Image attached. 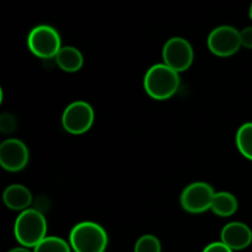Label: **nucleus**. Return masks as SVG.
<instances>
[{"instance_id": "f257e3e1", "label": "nucleus", "mask_w": 252, "mask_h": 252, "mask_svg": "<svg viewBox=\"0 0 252 252\" xmlns=\"http://www.w3.org/2000/svg\"><path fill=\"white\" fill-rule=\"evenodd\" d=\"M144 90L152 98L164 101L171 98L180 88V75L165 63L154 64L144 76Z\"/></svg>"}, {"instance_id": "f03ea898", "label": "nucleus", "mask_w": 252, "mask_h": 252, "mask_svg": "<svg viewBox=\"0 0 252 252\" xmlns=\"http://www.w3.org/2000/svg\"><path fill=\"white\" fill-rule=\"evenodd\" d=\"M14 234L20 245L34 249L47 236L46 218L37 209H26L15 220Z\"/></svg>"}, {"instance_id": "7ed1b4c3", "label": "nucleus", "mask_w": 252, "mask_h": 252, "mask_svg": "<svg viewBox=\"0 0 252 252\" xmlns=\"http://www.w3.org/2000/svg\"><path fill=\"white\" fill-rule=\"evenodd\" d=\"M69 244L74 252H106L108 235L95 221H81L71 229Z\"/></svg>"}, {"instance_id": "20e7f679", "label": "nucleus", "mask_w": 252, "mask_h": 252, "mask_svg": "<svg viewBox=\"0 0 252 252\" xmlns=\"http://www.w3.org/2000/svg\"><path fill=\"white\" fill-rule=\"evenodd\" d=\"M27 47L38 58H56L62 49V39L56 29L48 25H39L33 27L29 33Z\"/></svg>"}, {"instance_id": "39448f33", "label": "nucleus", "mask_w": 252, "mask_h": 252, "mask_svg": "<svg viewBox=\"0 0 252 252\" xmlns=\"http://www.w3.org/2000/svg\"><path fill=\"white\" fill-rule=\"evenodd\" d=\"M95 112L90 103L74 101L68 105L62 115V125L68 133L80 135L88 132L94 125Z\"/></svg>"}, {"instance_id": "423d86ee", "label": "nucleus", "mask_w": 252, "mask_h": 252, "mask_svg": "<svg viewBox=\"0 0 252 252\" xmlns=\"http://www.w3.org/2000/svg\"><path fill=\"white\" fill-rule=\"evenodd\" d=\"M207 46L217 57L228 58L234 56L241 47L240 31L228 25L216 27L207 38Z\"/></svg>"}, {"instance_id": "0eeeda50", "label": "nucleus", "mask_w": 252, "mask_h": 252, "mask_svg": "<svg viewBox=\"0 0 252 252\" xmlns=\"http://www.w3.org/2000/svg\"><path fill=\"white\" fill-rule=\"evenodd\" d=\"M194 53L191 43L182 37H172L162 48V63L177 73L187 70L193 63Z\"/></svg>"}, {"instance_id": "6e6552de", "label": "nucleus", "mask_w": 252, "mask_h": 252, "mask_svg": "<svg viewBox=\"0 0 252 252\" xmlns=\"http://www.w3.org/2000/svg\"><path fill=\"white\" fill-rule=\"evenodd\" d=\"M216 196L213 187L207 182H193L189 185L181 193V206L186 212L192 214L204 213L211 209Z\"/></svg>"}, {"instance_id": "1a4fd4ad", "label": "nucleus", "mask_w": 252, "mask_h": 252, "mask_svg": "<svg viewBox=\"0 0 252 252\" xmlns=\"http://www.w3.org/2000/svg\"><path fill=\"white\" fill-rule=\"evenodd\" d=\"M29 159V149L20 139L10 138L0 144V165L6 171H21L27 166Z\"/></svg>"}, {"instance_id": "9d476101", "label": "nucleus", "mask_w": 252, "mask_h": 252, "mask_svg": "<svg viewBox=\"0 0 252 252\" xmlns=\"http://www.w3.org/2000/svg\"><path fill=\"white\" fill-rule=\"evenodd\" d=\"M220 241L233 251L244 250L251 245L252 230L245 223L231 221L221 229Z\"/></svg>"}, {"instance_id": "9b49d317", "label": "nucleus", "mask_w": 252, "mask_h": 252, "mask_svg": "<svg viewBox=\"0 0 252 252\" xmlns=\"http://www.w3.org/2000/svg\"><path fill=\"white\" fill-rule=\"evenodd\" d=\"M2 201L12 211H26L32 203V193L24 185H10L2 193Z\"/></svg>"}, {"instance_id": "f8f14e48", "label": "nucleus", "mask_w": 252, "mask_h": 252, "mask_svg": "<svg viewBox=\"0 0 252 252\" xmlns=\"http://www.w3.org/2000/svg\"><path fill=\"white\" fill-rule=\"evenodd\" d=\"M57 65L66 73H75L80 70L84 64V57L78 48L71 46L62 47L56 56Z\"/></svg>"}, {"instance_id": "ddd939ff", "label": "nucleus", "mask_w": 252, "mask_h": 252, "mask_svg": "<svg viewBox=\"0 0 252 252\" xmlns=\"http://www.w3.org/2000/svg\"><path fill=\"white\" fill-rule=\"evenodd\" d=\"M238 199L230 192H216V196L213 198L211 211L216 216L221 217V218H228V217L234 216L238 211Z\"/></svg>"}, {"instance_id": "4468645a", "label": "nucleus", "mask_w": 252, "mask_h": 252, "mask_svg": "<svg viewBox=\"0 0 252 252\" xmlns=\"http://www.w3.org/2000/svg\"><path fill=\"white\" fill-rule=\"evenodd\" d=\"M235 142L240 154L252 161V122L244 123L239 128L236 132Z\"/></svg>"}, {"instance_id": "2eb2a0df", "label": "nucleus", "mask_w": 252, "mask_h": 252, "mask_svg": "<svg viewBox=\"0 0 252 252\" xmlns=\"http://www.w3.org/2000/svg\"><path fill=\"white\" fill-rule=\"evenodd\" d=\"M33 252H71V246L58 236H46L33 249Z\"/></svg>"}, {"instance_id": "dca6fc26", "label": "nucleus", "mask_w": 252, "mask_h": 252, "mask_svg": "<svg viewBox=\"0 0 252 252\" xmlns=\"http://www.w3.org/2000/svg\"><path fill=\"white\" fill-rule=\"evenodd\" d=\"M134 252H161V244L152 234L140 236L134 245Z\"/></svg>"}, {"instance_id": "f3484780", "label": "nucleus", "mask_w": 252, "mask_h": 252, "mask_svg": "<svg viewBox=\"0 0 252 252\" xmlns=\"http://www.w3.org/2000/svg\"><path fill=\"white\" fill-rule=\"evenodd\" d=\"M16 128V118L10 113H4L0 117V129L2 133H11Z\"/></svg>"}, {"instance_id": "a211bd4d", "label": "nucleus", "mask_w": 252, "mask_h": 252, "mask_svg": "<svg viewBox=\"0 0 252 252\" xmlns=\"http://www.w3.org/2000/svg\"><path fill=\"white\" fill-rule=\"evenodd\" d=\"M202 252H234L231 249H229L228 246L225 245L221 241H216V243H212L209 245H207L204 248V250Z\"/></svg>"}, {"instance_id": "6ab92c4d", "label": "nucleus", "mask_w": 252, "mask_h": 252, "mask_svg": "<svg viewBox=\"0 0 252 252\" xmlns=\"http://www.w3.org/2000/svg\"><path fill=\"white\" fill-rule=\"evenodd\" d=\"M241 46L245 48L252 49V26L246 27L243 31H240Z\"/></svg>"}, {"instance_id": "aec40b11", "label": "nucleus", "mask_w": 252, "mask_h": 252, "mask_svg": "<svg viewBox=\"0 0 252 252\" xmlns=\"http://www.w3.org/2000/svg\"><path fill=\"white\" fill-rule=\"evenodd\" d=\"M9 252H33L31 251L30 249L27 248H24V246H21V248H15V249H11Z\"/></svg>"}, {"instance_id": "412c9836", "label": "nucleus", "mask_w": 252, "mask_h": 252, "mask_svg": "<svg viewBox=\"0 0 252 252\" xmlns=\"http://www.w3.org/2000/svg\"><path fill=\"white\" fill-rule=\"evenodd\" d=\"M249 16H250V19L252 20V2H251V6H250V11H249Z\"/></svg>"}]
</instances>
